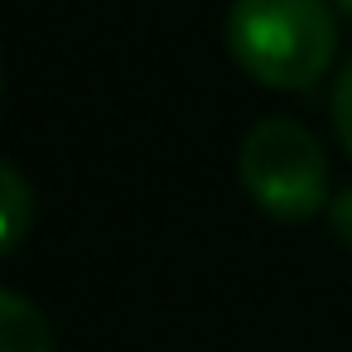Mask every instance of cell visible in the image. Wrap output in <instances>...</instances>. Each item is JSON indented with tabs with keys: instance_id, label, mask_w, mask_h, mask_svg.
<instances>
[{
	"instance_id": "6da1fadb",
	"label": "cell",
	"mask_w": 352,
	"mask_h": 352,
	"mask_svg": "<svg viewBox=\"0 0 352 352\" xmlns=\"http://www.w3.org/2000/svg\"><path fill=\"white\" fill-rule=\"evenodd\" d=\"M227 54L251 82L304 92L333 68L338 20L328 0H232Z\"/></svg>"
},
{
	"instance_id": "7a4b0ae2",
	"label": "cell",
	"mask_w": 352,
	"mask_h": 352,
	"mask_svg": "<svg viewBox=\"0 0 352 352\" xmlns=\"http://www.w3.org/2000/svg\"><path fill=\"white\" fill-rule=\"evenodd\" d=\"M236 174L251 203L280 222H309L333 203L328 193V155L318 135L289 116H265L246 131L236 150Z\"/></svg>"
},
{
	"instance_id": "3957f363",
	"label": "cell",
	"mask_w": 352,
	"mask_h": 352,
	"mask_svg": "<svg viewBox=\"0 0 352 352\" xmlns=\"http://www.w3.org/2000/svg\"><path fill=\"white\" fill-rule=\"evenodd\" d=\"M0 352H54L44 314L15 289H0Z\"/></svg>"
},
{
	"instance_id": "277c9868",
	"label": "cell",
	"mask_w": 352,
	"mask_h": 352,
	"mask_svg": "<svg viewBox=\"0 0 352 352\" xmlns=\"http://www.w3.org/2000/svg\"><path fill=\"white\" fill-rule=\"evenodd\" d=\"M34 222V193L15 164L0 169V251H15Z\"/></svg>"
},
{
	"instance_id": "5b68a950",
	"label": "cell",
	"mask_w": 352,
	"mask_h": 352,
	"mask_svg": "<svg viewBox=\"0 0 352 352\" xmlns=\"http://www.w3.org/2000/svg\"><path fill=\"white\" fill-rule=\"evenodd\" d=\"M328 111H333V135H338V145H342L347 160H352V58H347V68H342L338 82H333Z\"/></svg>"
},
{
	"instance_id": "8992f818",
	"label": "cell",
	"mask_w": 352,
	"mask_h": 352,
	"mask_svg": "<svg viewBox=\"0 0 352 352\" xmlns=\"http://www.w3.org/2000/svg\"><path fill=\"white\" fill-rule=\"evenodd\" d=\"M328 227H333V236L352 251V184L333 193V203H328Z\"/></svg>"
},
{
	"instance_id": "52a82bcc",
	"label": "cell",
	"mask_w": 352,
	"mask_h": 352,
	"mask_svg": "<svg viewBox=\"0 0 352 352\" xmlns=\"http://www.w3.org/2000/svg\"><path fill=\"white\" fill-rule=\"evenodd\" d=\"M328 6H333L338 15H347V20H352V0H328Z\"/></svg>"
}]
</instances>
